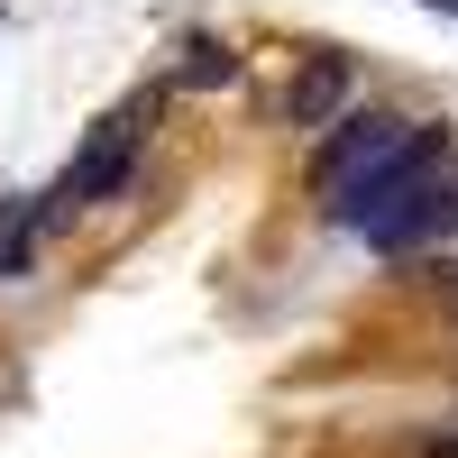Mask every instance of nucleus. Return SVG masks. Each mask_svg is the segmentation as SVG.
I'll return each instance as SVG.
<instances>
[{
  "label": "nucleus",
  "instance_id": "f257e3e1",
  "mask_svg": "<svg viewBox=\"0 0 458 458\" xmlns=\"http://www.w3.org/2000/svg\"><path fill=\"white\" fill-rule=\"evenodd\" d=\"M147 129H157V101H147V92H129L120 110H101L92 138L73 147V165L55 174V193H37V202H47V229H55L64 211H92V202H110V193H129V174H138V157H147Z\"/></svg>",
  "mask_w": 458,
  "mask_h": 458
},
{
  "label": "nucleus",
  "instance_id": "f03ea898",
  "mask_svg": "<svg viewBox=\"0 0 458 458\" xmlns=\"http://www.w3.org/2000/svg\"><path fill=\"white\" fill-rule=\"evenodd\" d=\"M440 157H449V138H440V129H403V138H394L376 165H358L349 183H339V202H330V211L349 220V229H367V220L386 211V202H403V193H412V183H422Z\"/></svg>",
  "mask_w": 458,
  "mask_h": 458
},
{
  "label": "nucleus",
  "instance_id": "7ed1b4c3",
  "mask_svg": "<svg viewBox=\"0 0 458 458\" xmlns=\"http://www.w3.org/2000/svg\"><path fill=\"white\" fill-rule=\"evenodd\" d=\"M358 239H367V248H394V257H403V248H431V239H458V157H440L403 202L376 211Z\"/></svg>",
  "mask_w": 458,
  "mask_h": 458
},
{
  "label": "nucleus",
  "instance_id": "20e7f679",
  "mask_svg": "<svg viewBox=\"0 0 458 458\" xmlns=\"http://www.w3.org/2000/svg\"><path fill=\"white\" fill-rule=\"evenodd\" d=\"M403 129H412V120H394V110H349V120H330V138L312 147V174L339 193V183H349L358 165H376V157H386Z\"/></svg>",
  "mask_w": 458,
  "mask_h": 458
},
{
  "label": "nucleus",
  "instance_id": "39448f33",
  "mask_svg": "<svg viewBox=\"0 0 458 458\" xmlns=\"http://www.w3.org/2000/svg\"><path fill=\"white\" fill-rule=\"evenodd\" d=\"M349 92H358V64L349 55H302L293 92H284V129H330Z\"/></svg>",
  "mask_w": 458,
  "mask_h": 458
},
{
  "label": "nucleus",
  "instance_id": "423d86ee",
  "mask_svg": "<svg viewBox=\"0 0 458 458\" xmlns=\"http://www.w3.org/2000/svg\"><path fill=\"white\" fill-rule=\"evenodd\" d=\"M37 239H47V202H19L10 220H0V276H28Z\"/></svg>",
  "mask_w": 458,
  "mask_h": 458
},
{
  "label": "nucleus",
  "instance_id": "0eeeda50",
  "mask_svg": "<svg viewBox=\"0 0 458 458\" xmlns=\"http://www.w3.org/2000/svg\"><path fill=\"white\" fill-rule=\"evenodd\" d=\"M174 83H239V55H229L220 37H193L183 64H174Z\"/></svg>",
  "mask_w": 458,
  "mask_h": 458
},
{
  "label": "nucleus",
  "instance_id": "6e6552de",
  "mask_svg": "<svg viewBox=\"0 0 458 458\" xmlns=\"http://www.w3.org/2000/svg\"><path fill=\"white\" fill-rule=\"evenodd\" d=\"M422 458H458V440H431V449H422Z\"/></svg>",
  "mask_w": 458,
  "mask_h": 458
},
{
  "label": "nucleus",
  "instance_id": "1a4fd4ad",
  "mask_svg": "<svg viewBox=\"0 0 458 458\" xmlns=\"http://www.w3.org/2000/svg\"><path fill=\"white\" fill-rule=\"evenodd\" d=\"M422 10H449V19H458V0H422Z\"/></svg>",
  "mask_w": 458,
  "mask_h": 458
},
{
  "label": "nucleus",
  "instance_id": "9d476101",
  "mask_svg": "<svg viewBox=\"0 0 458 458\" xmlns=\"http://www.w3.org/2000/svg\"><path fill=\"white\" fill-rule=\"evenodd\" d=\"M449 293H458V284H449Z\"/></svg>",
  "mask_w": 458,
  "mask_h": 458
}]
</instances>
